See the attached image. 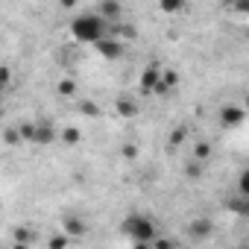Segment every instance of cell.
I'll use <instances>...</instances> for the list:
<instances>
[{"label": "cell", "mask_w": 249, "mask_h": 249, "mask_svg": "<svg viewBox=\"0 0 249 249\" xmlns=\"http://www.w3.org/2000/svg\"><path fill=\"white\" fill-rule=\"evenodd\" d=\"M194 159H196V161H208V159H211V147H208L205 141H199V144L194 147Z\"/></svg>", "instance_id": "13"}, {"label": "cell", "mask_w": 249, "mask_h": 249, "mask_svg": "<svg viewBox=\"0 0 249 249\" xmlns=\"http://www.w3.org/2000/svg\"><path fill=\"white\" fill-rule=\"evenodd\" d=\"M94 47H97V53H100L103 59H108V62H117V59L123 56V44H120V36H114V33H111V36H106V38H100Z\"/></svg>", "instance_id": "3"}, {"label": "cell", "mask_w": 249, "mask_h": 249, "mask_svg": "<svg viewBox=\"0 0 249 249\" xmlns=\"http://www.w3.org/2000/svg\"><path fill=\"white\" fill-rule=\"evenodd\" d=\"M123 156H126V159H135V147H123Z\"/></svg>", "instance_id": "23"}, {"label": "cell", "mask_w": 249, "mask_h": 249, "mask_svg": "<svg viewBox=\"0 0 249 249\" xmlns=\"http://www.w3.org/2000/svg\"><path fill=\"white\" fill-rule=\"evenodd\" d=\"M237 194L249 196V167H246V170H240V176H237Z\"/></svg>", "instance_id": "15"}, {"label": "cell", "mask_w": 249, "mask_h": 249, "mask_svg": "<svg viewBox=\"0 0 249 249\" xmlns=\"http://www.w3.org/2000/svg\"><path fill=\"white\" fill-rule=\"evenodd\" d=\"M243 117H246V108H243V106H231V103H229V106H223V108H220V123H223L226 129L240 126Z\"/></svg>", "instance_id": "4"}, {"label": "cell", "mask_w": 249, "mask_h": 249, "mask_svg": "<svg viewBox=\"0 0 249 249\" xmlns=\"http://www.w3.org/2000/svg\"><path fill=\"white\" fill-rule=\"evenodd\" d=\"M123 231L132 237V243H156V223L147 214H129L123 220Z\"/></svg>", "instance_id": "2"}, {"label": "cell", "mask_w": 249, "mask_h": 249, "mask_svg": "<svg viewBox=\"0 0 249 249\" xmlns=\"http://www.w3.org/2000/svg\"><path fill=\"white\" fill-rule=\"evenodd\" d=\"M117 111H120L123 117H135V111H138V106H135L132 100H117Z\"/></svg>", "instance_id": "12"}, {"label": "cell", "mask_w": 249, "mask_h": 249, "mask_svg": "<svg viewBox=\"0 0 249 249\" xmlns=\"http://www.w3.org/2000/svg\"><path fill=\"white\" fill-rule=\"evenodd\" d=\"M56 138V132H53V126H50V123H38V126H36V144H50Z\"/></svg>", "instance_id": "8"}, {"label": "cell", "mask_w": 249, "mask_h": 249, "mask_svg": "<svg viewBox=\"0 0 249 249\" xmlns=\"http://www.w3.org/2000/svg\"><path fill=\"white\" fill-rule=\"evenodd\" d=\"M62 138H65V144H76V141H79V132H76V129H68Z\"/></svg>", "instance_id": "19"}, {"label": "cell", "mask_w": 249, "mask_h": 249, "mask_svg": "<svg viewBox=\"0 0 249 249\" xmlns=\"http://www.w3.org/2000/svg\"><path fill=\"white\" fill-rule=\"evenodd\" d=\"M108 24H117L120 21V12H123V6H120V0H103L100 3V9H97Z\"/></svg>", "instance_id": "6"}, {"label": "cell", "mask_w": 249, "mask_h": 249, "mask_svg": "<svg viewBox=\"0 0 249 249\" xmlns=\"http://www.w3.org/2000/svg\"><path fill=\"white\" fill-rule=\"evenodd\" d=\"M231 9H234V15H249V0H237Z\"/></svg>", "instance_id": "18"}, {"label": "cell", "mask_w": 249, "mask_h": 249, "mask_svg": "<svg viewBox=\"0 0 249 249\" xmlns=\"http://www.w3.org/2000/svg\"><path fill=\"white\" fill-rule=\"evenodd\" d=\"M182 138H185V132H182V129H176V132H173V144H182Z\"/></svg>", "instance_id": "20"}, {"label": "cell", "mask_w": 249, "mask_h": 249, "mask_svg": "<svg viewBox=\"0 0 249 249\" xmlns=\"http://www.w3.org/2000/svg\"><path fill=\"white\" fill-rule=\"evenodd\" d=\"M73 91H76V85H73L71 79H62V82H59V94H65V97L71 94V97H73Z\"/></svg>", "instance_id": "17"}, {"label": "cell", "mask_w": 249, "mask_h": 249, "mask_svg": "<svg viewBox=\"0 0 249 249\" xmlns=\"http://www.w3.org/2000/svg\"><path fill=\"white\" fill-rule=\"evenodd\" d=\"M176 82H179V76H176L173 71H164V73H161V82H159V88H156V94H164V91L176 88Z\"/></svg>", "instance_id": "10"}, {"label": "cell", "mask_w": 249, "mask_h": 249, "mask_svg": "<svg viewBox=\"0 0 249 249\" xmlns=\"http://www.w3.org/2000/svg\"><path fill=\"white\" fill-rule=\"evenodd\" d=\"M229 211H234L237 217H249V196L237 194L234 199H229Z\"/></svg>", "instance_id": "7"}, {"label": "cell", "mask_w": 249, "mask_h": 249, "mask_svg": "<svg viewBox=\"0 0 249 249\" xmlns=\"http://www.w3.org/2000/svg\"><path fill=\"white\" fill-rule=\"evenodd\" d=\"M159 9L164 15H176V12L188 9V0H159Z\"/></svg>", "instance_id": "9"}, {"label": "cell", "mask_w": 249, "mask_h": 249, "mask_svg": "<svg viewBox=\"0 0 249 249\" xmlns=\"http://www.w3.org/2000/svg\"><path fill=\"white\" fill-rule=\"evenodd\" d=\"M208 231H211V223H208V220H194V223H191V237L202 240Z\"/></svg>", "instance_id": "11"}, {"label": "cell", "mask_w": 249, "mask_h": 249, "mask_svg": "<svg viewBox=\"0 0 249 249\" xmlns=\"http://www.w3.org/2000/svg\"><path fill=\"white\" fill-rule=\"evenodd\" d=\"M114 27H117V24H108L100 12H82V15H76V18L68 24V33H71L73 41H79V44H97L100 38L111 36Z\"/></svg>", "instance_id": "1"}, {"label": "cell", "mask_w": 249, "mask_h": 249, "mask_svg": "<svg viewBox=\"0 0 249 249\" xmlns=\"http://www.w3.org/2000/svg\"><path fill=\"white\" fill-rule=\"evenodd\" d=\"M65 229H68V234H76V237H79V234L85 231L82 220H76V217H68V220H65Z\"/></svg>", "instance_id": "14"}, {"label": "cell", "mask_w": 249, "mask_h": 249, "mask_svg": "<svg viewBox=\"0 0 249 249\" xmlns=\"http://www.w3.org/2000/svg\"><path fill=\"white\" fill-rule=\"evenodd\" d=\"M161 73H164V71H159L156 65H150V68L141 73V79H138V82H141V91H144V94H156V88H159V82H161Z\"/></svg>", "instance_id": "5"}, {"label": "cell", "mask_w": 249, "mask_h": 249, "mask_svg": "<svg viewBox=\"0 0 249 249\" xmlns=\"http://www.w3.org/2000/svg\"><path fill=\"white\" fill-rule=\"evenodd\" d=\"M21 138H27V141L36 138V123H21Z\"/></svg>", "instance_id": "16"}, {"label": "cell", "mask_w": 249, "mask_h": 249, "mask_svg": "<svg viewBox=\"0 0 249 249\" xmlns=\"http://www.w3.org/2000/svg\"><path fill=\"white\" fill-rule=\"evenodd\" d=\"M59 3H62V9H73V6H76V0H59Z\"/></svg>", "instance_id": "22"}, {"label": "cell", "mask_w": 249, "mask_h": 249, "mask_svg": "<svg viewBox=\"0 0 249 249\" xmlns=\"http://www.w3.org/2000/svg\"><path fill=\"white\" fill-rule=\"evenodd\" d=\"M65 243H68V237H53L50 240V246H65Z\"/></svg>", "instance_id": "21"}, {"label": "cell", "mask_w": 249, "mask_h": 249, "mask_svg": "<svg viewBox=\"0 0 249 249\" xmlns=\"http://www.w3.org/2000/svg\"><path fill=\"white\" fill-rule=\"evenodd\" d=\"M243 108H246V111H249V94H246V100H243Z\"/></svg>", "instance_id": "25"}, {"label": "cell", "mask_w": 249, "mask_h": 249, "mask_svg": "<svg viewBox=\"0 0 249 249\" xmlns=\"http://www.w3.org/2000/svg\"><path fill=\"white\" fill-rule=\"evenodd\" d=\"M220 3H226V6H234V3H237V0H220Z\"/></svg>", "instance_id": "24"}]
</instances>
